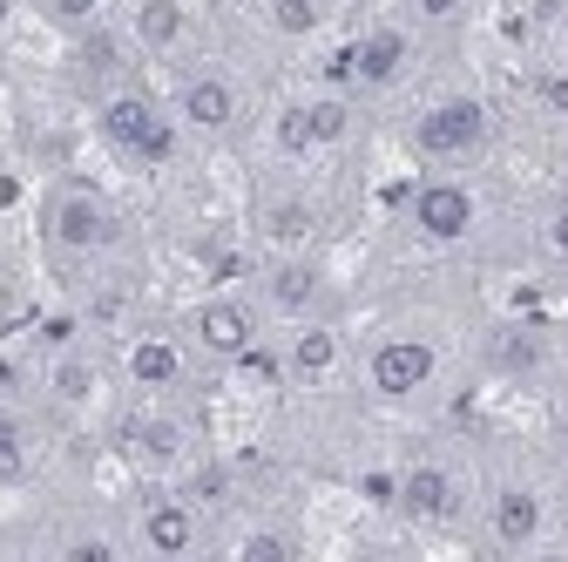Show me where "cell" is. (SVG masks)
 Listing matches in <instances>:
<instances>
[{
    "label": "cell",
    "instance_id": "9",
    "mask_svg": "<svg viewBox=\"0 0 568 562\" xmlns=\"http://www.w3.org/2000/svg\"><path fill=\"white\" fill-rule=\"evenodd\" d=\"M129 549H142V555H196L203 549V509L176 481H150L129 502Z\"/></svg>",
    "mask_w": 568,
    "mask_h": 562
},
{
    "label": "cell",
    "instance_id": "15",
    "mask_svg": "<svg viewBox=\"0 0 568 562\" xmlns=\"http://www.w3.org/2000/svg\"><path fill=\"white\" fill-rule=\"evenodd\" d=\"M284 387H332L338 367H345V332L332 312L318 319H292V332H284Z\"/></svg>",
    "mask_w": 568,
    "mask_h": 562
},
{
    "label": "cell",
    "instance_id": "4",
    "mask_svg": "<svg viewBox=\"0 0 568 562\" xmlns=\"http://www.w3.org/2000/svg\"><path fill=\"white\" fill-rule=\"evenodd\" d=\"M115 454L150 474V481H176L196 454H203V434L196 420L176 407V400H135L122 420H115Z\"/></svg>",
    "mask_w": 568,
    "mask_h": 562
},
{
    "label": "cell",
    "instance_id": "14",
    "mask_svg": "<svg viewBox=\"0 0 568 562\" xmlns=\"http://www.w3.org/2000/svg\"><path fill=\"white\" fill-rule=\"evenodd\" d=\"M460 509H467V488H460V474H454L440 454H413V461H399V495H393V515L426 522V529H447Z\"/></svg>",
    "mask_w": 568,
    "mask_h": 562
},
{
    "label": "cell",
    "instance_id": "30",
    "mask_svg": "<svg viewBox=\"0 0 568 562\" xmlns=\"http://www.w3.org/2000/svg\"><path fill=\"white\" fill-rule=\"evenodd\" d=\"M555 454H561V461H568V413H561V420H555Z\"/></svg>",
    "mask_w": 568,
    "mask_h": 562
},
{
    "label": "cell",
    "instance_id": "3",
    "mask_svg": "<svg viewBox=\"0 0 568 562\" xmlns=\"http://www.w3.org/2000/svg\"><path fill=\"white\" fill-rule=\"evenodd\" d=\"M406 150L419 170H474L494 150V109L467 89L434 96L413 122H406Z\"/></svg>",
    "mask_w": 568,
    "mask_h": 562
},
{
    "label": "cell",
    "instance_id": "26",
    "mask_svg": "<svg viewBox=\"0 0 568 562\" xmlns=\"http://www.w3.org/2000/svg\"><path fill=\"white\" fill-rule=\"evenodd\" d=\"M528 96H535V109H541L548 122H568V61H548V68H535Z\"/></svg>",
    "mask_w": 568,
    "mask_h": 562
},
{
    "label": "cell",
    "instance_id": "16",
    "mask_svg": "<svg viewBox=\"0 0 568 562\" xmlns=\"http://www.w3.org/2000/svg\"><path fill=\"white\" fill-rule=\"evenodd\" d=\"M122 34L142 61H183L196 41V14L183 0H122Z\"/></svg>",
    "mask_w": 568,
    "mask_h": 562
},
{
    "label": "cell",
    "instance_id": "6",
    "mask_svg": "<svg viewBox=\"0 0 568 562\" xmlns=\"http://www.w3.org/2000/svg\"><path fill=\"white\" fill-rule=\"evenodd\" d=\"M419 68V28L413 21H366L338 54H332V89H366V96H386L399 89Z\"/></svg>",
    "mask_w": 568,
    "mask_h": 562
},
{
    "label": "cell",
    "instance_id": "29",
    "mask_svg": "<svg viewBox=\"0 0 568 562\" xmlns=\"http://www.w3.org/2000/svg\"><path fill=\"white\" fill-rule=\"evenodd\" d=\"M359 495H366L373 509H393V495H399V468H373V474H359Z\"/></svg>",
    "mask_w": 568,
    "mask_h": 562
},
{
    "label": "cell",
    "instance_id": "19",
    "mask_svg": "<svg viewBox=\"0 0 568 562\" xmlns=\"http://www.w3.org/2000/svg\"><path fill=\"white\" fill-rule=\"evenodd\" d=\"M305 129H312V150H345L352 136H359V102L352 89H312L305 96Z\"/></svg>",
    "mask_w": 568,
    "mask_h": 562
},
{
    "label": "cell",
    "instance_id": "5",
    "mask_svg": "<svg viewBox=\"0 0 568 562\" xmlns=\"http://www.w3.org/2000/svg\"><path fill=\"white\" fill-rule=\"evenodd\" d=\"M440 367H447L440 332H426V325H386L366 345V393L386 400V407H413L426 387L440 380Z\"/></svg>",
    "mask_w": 568,
    "mask_h": 562
},
{
    "label": "cell",
    "instance_id": "2",
    "mask_svg": "<svg viewBox=\"0 0 568 562\" xmlns=\"http://www.w3.org/2000/svg\"><path fill=\"white\" fill-rule=\"evenodd\" d=\"M95 136L129 170H170L183 150V122H176L170 96H150L142 82H115L95 96Z\"/></svg>",
    "mask_w": 568,
    "mask_h": 562
},
{
    "label": "cell",
    "instance_id": "11",
    "mask_svg": "<svg viewBox=\"0 0 568 562\" xmlns=\"http://www.w3.org/2000/svg\"><path fill=\"white\" fill-rule=\"evenodd\" d=\"M183 339H190V353H196V360H210V367H237L251 345L264 339V319H257V305L237 299V292H210V299L190 305Z\"/></svg>",
    "mask_w": 568,
    "mask_h": 562
},
{
    "label": "cell",
    "instance_id": "21",
    "mask_svg": "<svg viewBox=\"0 0 568 562\" xmlns=\"http://www.w3.org/2000/svg\"><path fill=\"white\" fill-rule=\"evenodd\" d=\"M176 488L203 509V515H217V509H231L237 502V468L231 461H217V454H196L183 474H176Z\"/></svg>",
    "mask_w": 568,
    "mask_h": 562
},
{
    "label": "cell",
    "instance_id": "23",
    "mask_svg": "<svg viewBox=\"0 0 568 562\" xmlns=\"http://www.w3.org/2000/svg\"><path fill=\"white\" fill-rule=\"evenodd\" d=\"M271 150H277L284 163L318 157V150H312V129H305V96H292V102H277V109H271Z\"/></svg>",
    "mask_w": 568,
    "mask_h": 562
},
{
    "label": "cell",
    "instance_id": "27",
    "mask_svg": "<svg viewBox=\"0 0 568 562\" xmlns=\"http://www.w3.org/2000/svg\"><path fill=\"white\" fill-rule=\"evenodd\" d=\"M467 14H474V0H406V21L413 28H467Z\"/></svg>",
    "mask_w": 568,
    "mask_h": 562
},
{
    "label": "cell",
    "instance_id": "25",
    "mask_svg": "<svg viewBox=\"0 0 568 562\" xmlns=\"http://www.w3.org/2000/svg\"><path fill=\"white\" fill-rule=\"evenodd\" d=\"M109 8H115V0H41V14H48L61 34H89V28H102Z\"/></svg>",
    "mask_w": 568,
    "mask_h": 562
},
{
    "label": "cell",
    "instance_id": "20",
    "mask_svg": "<svg viewBox=\"0 0 568 562\" xmlns=\"http://www.w3.org/2000/svg\"><path fill=\"white\" fill-rule=\"evenodd\" d=\"M41 474V434L21 407H0V488H28Z\"/></svg>",
    "mask_w": 568,
    "mask_h": 562
},
{
    "label": "cell",
    "instance_id": "8",
    "mask_svg": "<svg viewBox=\"0 0 568 562\" xmlns=\"http://www.w3.org/2000/svg\"><path fill=\"white\" fill-rule=\"evenodd\" d=\"M406 231L426 244V251H454L480 231V190L460 177V170H426L413 190H406Z\"/></svg>",
    "mask_w": 568,
    "mask_h": 562
},
{
    "label": "cell",
    "instance_id": "24",
    "mask_svg": "<svg viewBox=\"0 0 568 562\" xmlns=\"http://www.w3.org/2000/svg\"><path fill=\"white\" fill-rule=\"evenodd\" d=\"M305 542H298V529H284V522H251L244 535H237V555L244 562H292Z\"/></svg>",
    "mask_w": 568,
    "mask_h": 562
},
{
    "label": "cell",
    "instance_id": "13",
    "mask_svg": "<svg viewBox=\"0 0 568 562\" xmlns=\"http://www.w3.org/2000/svg\"><path fill=\"white\" fill-rule=\"evenodd\" d=\"M548 522H555V509H548V495H541L535 481H494V488H487V502H480V529H487V542H494V549H508V555L541 549V542H548Z\"/></svg>",
    "mask_w": 568,
    "mask_h": 562
},
{
    "label": "cell",
    "instance_id": "31",
    "mask_svg": "<svg viewBox=\"0 0 568 562\" xmlns=\"http://www.w3.org/2000/svg\"><path fill=\"white\" fill-rule=\"evenodd\" d=\"M352 8H366V0H332V14H352Z\"/></svg>",
    "mask_w": 568,
    "mask_h": 562
},
{
    "label": "cell",
    "instance_id": "28",
    "mask_svg": "<svg viewBox=\"0 0 568 562\" xmlns=\"http://www.w3.org/2000/svg\"><path fill=\"white\" fill-rule=\"evenodd\" d=\"M535 238H541V251H548L555 264H568V197H555V203L541 210V224H535Z\"/></svg>",
    "mask_w": 568,
    "mask_h": 562
},
{
    "label": "cell",
    "instance_id": "17",
    "mask_svg": "<svg viewBox=\"0 0 568 562\" xmlns=\"http://www.w3.org/2000/svg\"><path fill=\"white\" fill-rule=\"evenodd\" d=\"M41 393H48L54 413H75V420H82V413L102 407L109 373H102V360L89 353V345H54L48 367H41Z\"/></svg>",
    "mask_w": 568,
    "mask_h": 562
},
{
    "label": "cell",
    "instance_id": "12",
    "mask_svg": "<svg viewBox=\"0 0 568 562\" xmlns=\"http://www.w3.org/2000/svg\"><path fill=\"white\" fill-rule=\"evenodd\" d=\"M257 305L284 325L318 319V312H332V278L312 251H271V264L257 271Z\"/></svg>",
    "mask_w": 568,
    "mask_h": 562
},
{
    "label": "cell",
    "instance_id": "7",
    "mask_svg": "<svg viewBox=\"0 0 568 562\" xmlns=\"http://www.w3.org/2000/svg\"><path fill=\"white\" fill-rule=\"evenodd\" d=\"M170 109H176L183 136H196V143H224V136H237V122H244V82L224 61H176Z\"/></svg>",
    "mask_w": 568,
    "mask_h": 562
},
{
    "label": "cell",
    "instance_id": "18",
    "mask_svg": "<svg viewBox=\"0 0 568 562\" xmlns=\"http://www.w3.org/2000/svg\"><path fill=\"white\" fill-rule=\"evenodd\" d=\"M257 238L271 251H312L325 238V210L305 197V190H271L257 203Z\"/></svg>",
    "mask_w": 568,
    "mask_h": 562
},
{
    "label": "cell",
    "instance_id": "10",
    "mask_svg": "<svg viewBox=\"0 0 568 562\" xmlns=\"http://www.w3.org/2000/svg\"><path fill=\"white\" fill-rule=\"evenodd\" d=\"M190 360H196L190 339L183 332H163V325H129L122 332V353H115L122 387L135 400H176L190 387Z\"/></svg>",
    "mask_w": 568,
    "mask_h": 562
},
{
    "label": "cell",
    "instance_id": "1",
    "mask_svg": "<svg viewBox=\"0 0 568 562\" xmlns=\"http://www.w3.org/2000/svg\"><path fill=\"white\" fill-rule=\"evenodd\" d=\"M122 238H129V224H122V210H115L109 190H95L82 177H61L41 197V244H48L54 264L95 271V264H109L122 251Z\"/></svg>",
    "mask_w": 568,
    "mask_h": 562
},
{
    "label": "cell",
    "instance_id": "22",
    "mask_svg": "<svg viewBox=\"0 0 568 562\" xmlns=\"http://www.w3.org/2000/svg\"><path fill=\"white\" fill-rule=\"evenodd\" d=\"M257 14H264V28L277 34V41H318L325 28H332V0H257Z\"/></svg>",
    "mask_w": 568,
    "mask_h": 562
}]
</instances>
